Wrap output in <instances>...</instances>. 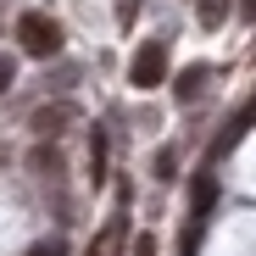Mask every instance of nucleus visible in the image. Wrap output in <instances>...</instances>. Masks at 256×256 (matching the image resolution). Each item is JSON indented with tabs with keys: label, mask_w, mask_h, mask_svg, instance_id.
<instances>
[{
	"label": "nucleus",
	"mask_w": 256,
	"mask_h": 256,
	"mask_svg": "<svg viewBox=\"0 0 256 256\" xmlns=\"http://www.w3.org/2000/svg\"><path fill=\"white\" fill-rule=\"evenodd\" d=\"M17 39H22V50L39 56V62L62 50V28H56V17H45V12H22V17H17Z\"/></svg>",
	"instance_id": "nucleus-1"
},
{
	"label": "nucleus",
	"mask_w": 256,
	"mask_h": 256,
	"mask_svg": "<svg viewBox=\"0 0 256 256\" xmlns=\"http://www.w3.org/2000/svg\"><path fill=\"white\" fill-rule=\"evenodd\" d=\"M128 84H134V90H156V84H167V39L140 45L134 67H128Z\"/></svg>",
	"instance_id": "nucleus-2"
},
{
	"label": "nucleus",
	"mask_w": 256,
	"mask_h": 256,
	"mask_svg": "<svg viewBox=\"0 0 256 256\" xmlns=\"http://www.w3.org/2000/svg\"><path fill=\"white\" fill-rule=\"evenodd\" d=\"M67 122H78V106H72V100H56V106H39V112L28 117V128H34L39 140H56V134H62Z\"/></svg>",
	"instance_id": "nucleus-3"
},
{
	"label": "nucleus",
	"mask_w": 256,
	"mask_h": 256,
	"mask_svg": "<svg viewBox=\"0 0 256 256\" xmlns=\"http://www.w3.org/2000/svg\"><path fill=\"white\" fill-rule=\"evenodd\" d=\"M122 240H128V223H122V212H117V218L90 240V250H84V256H117V245H122Z\"/></svg>",
	"instance_id": "nucleus-4"
},
{
	"label": "nucleus",
	"mask_w": 256,
	"mask_h": 256,
	"mask_svg": "<svg viewBox=\"0 0 256 256\" xmlns=\"http://www.w3.org/2000/svg\"><path fill=\"white\" fill-rule=\"evenodd\" d=\"M212 200H218V178H212V173H200V178H195V190H190V218H195V223L212 212Z\"/></svg>",
	"instance_id": "nucleus-5"
},
{
	"label": "nucleus",
	"mask_w": 256,
	"mask_h": 256,
	"mask_svg": "<svg viewBox=\"0 0 256 256\" xmlns=\"http://www.w3.org/2000/svg\"><path fill=\"white\" fill-rule=\"evenodd\" d=\"M90 178L106 184V134H100V128H95V140H90Z\"/></svg>",
	"instance_id": "nucleus-6"
},
{
	"label": "nucleus",
	"mask_w": 256,
	"mask_h": 256,
	"mask_svg": "<svg viewBox=\"0 0 256 256\" xmlns=\"http://www.w3.org/2000/svg\"><path fill=\"white\" fill-rule=\"evenodd\" d=\"M200 84H206V67H190V72L173 84V90H178V100H195V95H200Z\"/></svg>",
	"instance_id": "nucleus-7"
},
{
	"label": "nucleus",
	"mask_w": 256,
	"mask_h": 256,
	"mask_svg": "<svg viewBox=\"0 0 256 256\" xmlns=\"http://www.w3.org/2000/svg\"><path fill=\"white\" fill-rule=\"evenodd\" d=\"M156 178H178V150H173V145L156 150Z\"/></svg>",
	"instance_id": "nucleus-8"
},
{
	"label": "nucleus",
	"mask_w": 256,
	"mask_h": 256,
	"mask_svg": "<svg viewBox=\"0 0 256 256\" xmlns=\"http://www.w3.org/2000/svg\"><path fill=\"white\" fill-rule=\"evenodd\" d=\"M228 17V0H200V28H218Z\"/></svg>",
	"instance_id": "nucleus-9"
},
{
	"label": "nucleus",
	"mask_w": 256,
	"mask_h": 256,
	"mask_svg": "<svg viewBox=\"0 0 256 256\" xmlns=\"http://www.w3.org/2000/svg\"><path fill=\"white\" fill-rule=\"evenodd\" d=\"M245 128H256V100H250V106H245V112L234 117V128H228V134H223V145H234V140L245 134Z\"/></svg>",
	"instance_id": "nucleus-10"
},
{
	"label": "nucleus",
	"mask_w": 256,
	"mask_h": 256,
	"mask_svg": "<svg viewBox=\"0 0 256 256\" xmlns=\"http://www.w3.org/2000/svg\"><path fill=\"white\" fill-rule=\"evenodd\" d=\"M34 167H39V173H62V156L56 150H34Z\"/></svg>",
	"instance_id": "nucleus-11"
},
{
	"label": "nucleus",
	"mask_w": 256,
	"mask_h": 256,
	"mask_svg": "<svg viewBox=\"0 0 256 256\" xmlns=\"http://www.w3.org/2000/svg\"><path fill=\"white\" fill-rule=\"evenodd\" d=\"M128 256H156V234H140V240H134V250H128Z\"/></svg>",
	"instance_id": "nucleus-12"
},
{
	"label": "nucleus",
	"mask_w": 256,
	"mask_h": 256,
	"mask_svg": "<svg viewBox=\"0 0 256 256\" xmlns=\"http://www.w3.org/2000/svg\"><path fill=\"white\" fill-rule=\"evenodd\" d=\"M62 250H67V245H62V240H50V245H34L28 256H62Z\"/></svg>",
	"instance_id": "nucleus-13"
},
{
	"label": "nucleus",
	"mask_w": 256,
	"mask_h": 256,
	"mask_svg": "<svg viewBox=\"0 0 256 256\" xmlns=\"http://www.w3.org/2000/svg\"><path fill=\"white\" fill-rule=\"evenodd\" d=\"M12 84H17V67H12V62H0V90H12Z\"/></svg>",
	"instance_id": "nucleus-14"
},
{
	"label": "nucleus",
	"mask_w": 256,
	"mask_h": 256,
	"mask_svg": "<svg viewBox=\"0 0 256 256\" xmlns=\"http://www.w3.org/2000/svg\"><path fill=\"white\" fill-rule=\"evenodd\" d=\"M240 12H245V17H256V0H240Z\"/></svg>",
	"instance_id": "nucleus-15"
},
{
	"label": "nucleus",
	"mask_w": 256,
	"mask_h": 256,
	"mask_svg": "<svg viewBox=\"0 0 256 256\" xmlns=\"http://www.w3.org/2000/svg\"><path fill=\"white\" fill-rule=\"evenodd\" d=\"M0 162H6V150H0Z\"/></svg>",
	"instance_id": "nucleus-16"
}]
</instances>
